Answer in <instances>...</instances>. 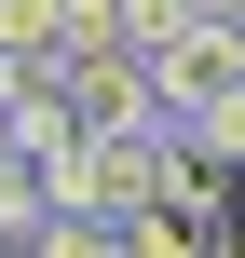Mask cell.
Returning a JSON list of instances; mask_svg holds the SVG:
<instances>
[{
  "mask_svg": "<svg viewBox=\"0 0 245 258\" xmlns=\"http://www.w3.org/2000/svg\"><path fill=\"white\" fill-rule=\"evenodd\" d=\"M164 204V136H95V218Z\"/></svg>",
  "mask_w": 245,
  "mask_h": 258,
  "instance_id": "7a4b0ae2",
  "label": "cell"
},
{
  "mask_svg": "<svg viewBox=\"0 0 245 258\" xmlns=\"http://www.w3.org/2000/svg\"><path fill=\"white\" fill-rule=\"evenodd\" d=\"M27 258H123V218H41Z\"/></svg>",
  "mask_w": 245,
  "mask_h": 258,
  "instance_id": "5b68a950",
  "label": "cell"
},
{
  "mask_svg": "<svg viewBox=\"0 0 245 258\" xmlns=\"http://www.w3.org/2000/svg\"><path fill=\"white\" fill-rule=\"evenodd\" d=\"M191 27H205L191 0H123V41H136V54H164V41H191Z\"/></svg>",
  "mask_w": 245,
  "mask_h": 258,
  "instance_id": "8992f818",
  "label": "cell"
},
{
  "mask_svg": "<svg viewBox=\"0 0 245 258\" xmlns=\"http://www.w3.org/2000/svg\"><path fill=\"white\" fill-rule=\"evenodd\" d=\"M191 14H245V0H191Z\"/></svg>",
  "mask_w": 245,
  "mask_h": 258,
  "instance_id": "52a82bcc",
  "label": "cell"
},
{
  "mask_svg": "<svg viewBox=\"0 0 245 258\" xmlns=\"http://www.w3.org/2000/svg\"><path fill=\"white\" fill-rule=\"evenodd\" d=\"M177 122H191V136H205V150L245 177V82H218V95H205V109H177Z\"/></svg>",
  "mask_w": 245,
  "mask_h": 258,
  "instance_id": "277c9868",
  "label": "cell"
},
{
  "mask_svg": "<svg viewBox=\"0 0 245 258\" xmlns=\"http://www.w3.org/2000/svg\"><path fill=\"white\" fill-rule=\"evenodd\" d=\"M68 95H82L95 136H164L177 122V95H164V68L136 41H68Z\"/></svg>",
  "mask_w": 245,
  "mask_h": 258,
  "instance_id": "6da1fadb",
  "label": "cell"
},
{
  "mask_svg": "<svg viewBox=\"0 0 245 258\" xmlns=\"http://www.w3.org/2000/svg\"><path fill=\"white\" fill-rule=\"evenodd\" d=\"M41 218H55V190H41V163L14 150V163H0V258H27V245H41Z\"/></svg>",
  "mask_w": 245,
  "mask_h": 258,
  "instance_id": "3957f363",
  "label": "cell"
}]
</instances>
